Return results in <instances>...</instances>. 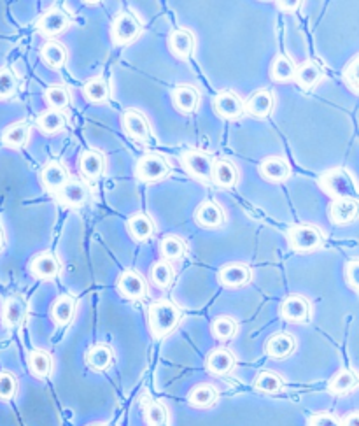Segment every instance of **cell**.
<instances>
[{
  "instance_id": "29",
  "label": "cell",
  "mask_w": 359,
  "mask_h": 426,
  "mask_svg": "<svg viewBox=\"0 0 359 426\" xmlns=\"http://www.w3.org/2000/svg\"><path fill=\"white\" fill-rule=\"evenodd\" d=\"M296 349V341L291 334H286V331H281V334L272 335L270 338L265 344V352H267L270 358L274 359H284L288 356H291Z\"/></svg>"
},
{
  "instance_id": "31",
  "label": "cell",
  "mask_w": 359,
  "mask_h": 426,
  "mask_svg": "<svg viewBox=\"0 0 359 426\" xmlns=\"http://www.w3.org/2000/svg\"><path fill=\"white\" fill-rule=\"evenodd\" d=\"M41 60L50 69H62L69 60V51L60 41L50 39L41 46Z\"/></svg>"
},
{
  "instance_id": "41",
  "label": "cell",
  "mask_w": 359,
  "mask_h": 426,
  "mask_svg": "<svg viewBox=\"0 0 359 426\" xmlns=\"http://www.w3.org/2000/svg\"><path fill=\"white\" fill-rule=\"evenodd\" d=\"M284 387V379L279 373L272 372V370H263L254 379V390L260 393L275 394Z\"/></svg>"
},
{
  "instance_id": "15",
  "label": "cell",
  "mask_w": 359,
  "mask_h": 426,
  "mask_svg": "<svg viewBox=\"0 0 359 426\" xmlns=\"http://www.w3.org/2000/svg\"><path fill=\"white\" fill-rule=\"evenodd\" d=\"M169 50L177 60H190L197 50V39L195 34L188 29H176L170 32L169 41Z\"/></svg>"
},
{
  "instance_id": "44",
  "label": "cell",
  "mask_w": 359,
  "mask_h": 426,
  "mask_svg": "<svg viewBox=\"0 0 359 426\" xmlns=\"http://www.w3.org/2000/svg\"><path fill=\"white\" fill-rule=\"evenodd\" d=\"M144 415L148 426H165L169 421V414H167L165 405L158 404L155 400H149L144 405Z\"/></svg>"
},
{
  "instance_id": "20",
  "label": "cell",
  "mask_w": 359,
  "mask_h": 426,
  "mask_svg": "<svg viewBox=\"0 0 359 426\" xmlns=\"http://www.w3.org/2000/svg\"><path fill=\"white\" fill-rule=\"evenodd\" d=\"M195 221L198 226L207 230L219 228V226L225 225L226 214L225 209L219 204H216L214 200H204L195 211Z\"/></svg>"
},
{
  "instance_id": "13",
  "label": "cell",
  "mask_w": 359,
  "mask_h": 426,
  "mask_svg": "<svg viewBox=\"0 0 359 426\" xmlns=\"http://www.w3.org/2000/svg\"><path fill=\"white\" fill-rule=\"evenodd\" d=\"M212 109L223 120H237L244 114V100L232 90H223L212 99Z\"/></svg>"
},
{
  "instance_id": "35",
  "label": "cell",
  "mask_w": 359,
  "mask_h": 426,
  "mask_svg": "<svg viewBox=\"0 0 359 426\" xmlns=\"http://www.w3.org/2000/svg\"><path fill=\"white\" fill-rule=\"evenodd\" d=\"M296 64L291 57L281 53L272 60L270 64V79L274 83H289L295 79Z\"/></svg>"
},
{
  "instance_id": "23",
  "label": "cell",
  "mask_w": 359,
  "mask_h": 426,
  "mask_svg": "<svg viewBox=\"0 0 359 426\" xmlns=\"http://www.w3.org/2000/svg\"><path fill=\"white\" fill-rule=\"evenodd\" d=\"M328 218L333 225H349L358 218V200H351V198L331 200L328 205Z\"/></svg>"
},
{
  "instance_id": "46",
  "label": "cell",
  "mask_w": 359,
  "mask_h": 426,
  "mask_svg": "<svg viewBox=\"0 0 359 426\" xmlns=\"http://www.w3.org/2000/svg\"><path fill=\"white\" fill-rule=\"evenodd\" d=\"M18 391V379L11 372H0V400L9 401Z\"/></svg>"
},
{
  "instance_id": "4",
  "label": "cell",
  "mask_w": 359,
  "mask_h": 426,
  "mask_svg": "<svg viewBox=\"0 0 359 426\" xmlns=\"http://www.w3.org/2000/svg\"><path fill=\"white\" fill-rule=\"evenodd\" d=\"M142 34V23L134 13L123 11L114 16L111 23V39L114 46H128Z\"/></svg>"
},
{
  "instance_id": "26",
  "label": "cell",
  "mask_w": 359,
  "mask_h": 426,
  "mask_svg": "<svg viewBox=\"0 0 359 426\" xmlns=\"http://www.w3.org/2000/svg\"><path fill=\"white\" fill-rule=\"evenodd\" d=\"M127 228L135 242H148L155 235L156 226L151 216L146 214V212H135L128 218Z\"/></svg>"
},
{
  "instance_id": "51",
  "label": "cell",
  "mask_w": 359,
  "mask_h": 426,
  "mask_svg": "<svg viewBox=\"0 0 359 426\" xmlns=\"http://www.w3.org/2000/svg\"><path fill=\"white\" fill-rule=\"evenodd\" d=\"M342 426H359V414L358 412H351V414L345 415V419L342 421Z\"/></svg>"
},
{
  "instance_id": "8",
  "label": "cell",
  "mask_w": 359,
  "mask_h": 426,
  "mask_svg": "<svg viewBox=\"0 0 359 426\" xmlns=\"http://www.w3.org/2000/svg\"><path fill=\"white\" fill-rule=\"evenodd\" d=\"M121 128H123L128 137L139 142H148L153 135L148 118L139 109L123 111V114H121Z\"/></svg>"
},
{
  "instance_id": "10",
  "label": "cell",
  "mask_w": 359,
  "mask_h": 426,
  "mask_svg": "<svg viewBox=\"0 0 359 426\" xmlns=\"http://www.w3.org/2000/svg\"><path fill=\"white\" fill-rule=\"evenodd\" d=\"M39 179L44 190L50 191V193H58L69 183V179H71V172L58 160H50L41 169Z\"/></svg>"
},
{
  "instance_id": "48",
  "label": "cell",
  "mask_w": 359,
  "mask_h": 426,
  "mask_svg": "<svg viewBox=\"0 0 359 426\" xmlns=\"http://www.w3.org/2000/svg\"><path fill=\"white\" fill-rule=\"evenodd\" d=\"M345 282L351 286L354 291L359 289V261L356 258L349 260L345 263Z\"/></svg>"
},
{
  "instance_id": "28",
  "label": "cell",
  "mask_w": 359,
  "mask_h": 426,
  "mask_svg": "<svg viewBox=\"0 0 359 426\" xmlns=\"http://www.w3.org/2000/svg\"><path fill=\"white\" fill-rule=\"evenodd\" d=\"M30 135H32V127L29 121H16L9 125L2 132V144L9 149H22L29 144Z\"/></svg>"
},
{
  "instance_id": "33",
  "label": "cell",
  "mask_w": 359,
  "mask_h": 426,
  "mask_svg": "<svg viewBox=\"0 0 359 426\" xmlns=\"http://www.w3.org/2000/svg\"><path fill=\"white\" fill-rule=\"evenodd\" d=\"M114 351L107 344H95L86 352V365L95 372H104L113 365Z\"/></svg>"
},
{
  "instance_id": "53",
  "label": "cell",
  "mask_w": 359,
  "mask_h": 426,
  "mask_svg": "<svg viewBox=\"0 0 359 426\" xmlns=\"http://www.w3.org/2000/svg\"><path fill=\"white\" fill-rule=\"evenodd\" d=\"M90 426H107V425H104V422H95V425H90Z\"/></svg>"
},
{
  "instance_id": "18",
  "label": "cell",
  "mask_w": 359,
  "mask_h": 426,
  "mask_svg": "<svg viewBox=\"0 0 359 426\" xmlns=\"http://www.w3.org/2000/svg\"><path fill=\"white\" fill-rule=\"evenodd\" d=\"M275 106V99L272 95L270 90L261 88L256 90L249 99L244 102V113L249 114L251 118H258V120H265L272 114Z\"/></svg>"
},
{
  "instance_id": "32",
  "label": "cell",
  "mask_w": 359,
  "mask_h": 426,
  "mask_svg": "<svg viewBox=\"0 0 359 426\" xmlns=\"http://www.w3.org/2000/svg\"><path fill=\"white\" fill-rule=\"evenodd\" d=\"M36 125L44 135H57L67 127V116L62 111L46 109L37 116Z\"/></svg>"
},
{
  "instance_id": "3",
  "label": "cell",
  "mask_w": 359,
  "mask_h": 426,
  "mask_svg": "<svg viewBox=\"0 0 359 426\" xmlns=\"http://www.w3.org/2000/svg\"><path fill=\"white\" fill-rule=\"evenodd\" d=\"M288 244L296 253H310L323 247L324 233L319 226L300 223L288 230Z\"/></svg>"
},
{
  "instance_id": "17",
  "label": "cell",
  "mask_w": 359,
  "mask_h": 426,
  "mask_svg": "<svg viewBox=\"0 0 359 426\" xmlns=\"http://www.w3.org/2000/svg\"><path fill=\"white\" fill-rule=\"evenodd\" d=\"M78 169L86 181H99L106 170V156L99 149H85L79 155Z\"/></svg>"
},
{
  "instance_id": "37",
  "label": "cell",
  "mask_w": 359,
  "mask_h": 426,
  "mask_svg": "<svg viewBox=\"0 0 359 426\" xmlns=\"http://www.w3.org/2000/svg\"><path fill=\"white\" fill-rule=\"evenodd\" d=\"M188 244L183 237L179 235H165L160 242V253H162V260L167 261H179L186 256Z\"/></svg>"
},
{
  "instance_id": "43",
  "label": "cell",
  "mask_w": 359,
  "mask_h": 426,
  "mask_svg": "<svg viewBox=\"0 0 359 426\" xmlns=\"http://www.w3.org/2000/svg\"><path fill=\"white\" fill-rule=\"evenodd\" d=\"M237 330H239V324H237V321L230 316L216 317L211 324L212 337H214L216 341H221V342H226L230 341V338L235 337Z\"/></svg>"
},
{
  "instance_id": "1",
  "label": "cell",
  "mask_w": 359,
  "mask_h": 426,
  "mask_svg": "<svg viewBox=\"0 0 359 426\" xmlns=\"http://www.w3.org/2000/svg\"><path fill=\"white\" fill-rule=\"evenodd\" d=\"M183 320V310L170 300H156L148 309L149 331L155 338H163L172 334Z\"/></svg>"
},
{
  "instance_id": "38",
  "label": "cell",
  "mask_w": 359,
  "mask_h": 426,
  "mask_svg": "<svg viewBox=\"0 0 359 426\" xmlns=\"http://www.w3.org/2000/svg\"><path fill=\"white\" fill-rule=\"evenodd\" d=\"M44 102L48 104V109L62 111L64 113L72 102L71 90L64 85H51L44 92Z\"/></svg>"
},
{
  "instance_id": "14",
  "label": "cell",
  "mask_w": 359,
  "mask_h": 426,
  "mask_svg": "<svg viewBox=\"0 0 359 426\" xmlns=\"http://www.w3.org/2000/svg\"><path fill=\"white\" fill-rule=\"evenodd\" d=\"M251 279H253L251 267H247L246 263H239V261L223 265L218 272V282L225 288H244L249 284Z\"/></svg>"
},
{
  "instance_id": "6",
  "label": "cell",
  "mask_w": 359,
  "mask_h": 426,
  "mask_svg": "<svg viewBox=\"0 0 359 426\" xmlns=\"http://www.w3.org/2000/svg\"><path fill=\"white\" fill-rule=\"evenodd\" d=\"M181 165L184 167L191 177L200 183H211L212 169H214V158L202 149H188L181 156Z\"/></svg>"
},
{
  "instance_id": "39",
  "label": "cell",
  "mask_w": 359,
  "mask_h": 426,
  "mask_svg": "<svg viewBox=\"0 0 359 426\" xmlns=\"http://www.w3.org/2000/svg\"><path fill=\"white\" fill-rule=\"evenodd\" d=\"M358 386V376L354 370L351 369H342L335 373L328 383V390L333 394H347L351 393L354 387Z\"/></svg>"
},
{
  "instance_id": "49",
  "label": "cell",
  "mask_w": 359,
  "mask_h": 426,
  "mask_svg": "<svg viewBox=\"0 0 359 426\" xmlns=\"http://www.w3.org/2000/svg\"><path fill=\"white\" fill-rule=\"evenodd\" d=\"M309 426H342V421L331 412H317L310 415Z\"/></svg>"
},
{
  "instance_id": "47",
  "label": "cell",
  "mask_w": 359,
  "mask_h": 426,
  "mask_svg": "<svg viewBox=\"0 0 359 426\" xmlns=\"http://www.w3.org/2000/svg\"><path fill=\"white\" fill-rule=\"evenodd\" d=\"M358 55L352 57V60L349 62L347 67L344 69V83L352 93L359 92V78H358Z\"/></svg>"
},
{
  "instance_id": "42",
  "label": "cell",
  "mask_w": 359,
  "mask_h": 426,
  "mask_svg": "<svg viewBox=\"0 0 359 426\" xmlns=\"http://www.w3.org/2000/svg\"><path fill=\"white\" fill-rule=\"evenodd\" d=\"M216 398H218V391H216V387L212 384H198L188 394L190 404L197 408L211 407L216 401Z\"/></svg>"
},
{
  "instance_id": "9",
  "label": "cell",
  "mask_w": 359,
  "mask_h": 426,
  "mask_svg": "<svg viewBox=\"0 0 359 426\" xmlns=\"http://www.w3.org/2000/svg\"><path fill=\"white\" fill-rule=\"evenodd\" d=\"M29 317V302L22 295H11L2 303L0 320L6 328H20Z\"/></svg>"
},
{
  "instance_id": "7",
  "label": "cell",
  "mask_w": 359,
  "mask_h": 426,
  "mask_svg": "<svg viewBox=\"0 0 359 426\" xmlns=\"http://www.w3.org/2000/svg\"><path fill=\"white\" fill-rule=\"evenodd\" d=\"M71 25H72V18L65 9L50 8L37 18L36 30L41 34V36L48 37V41H50L53 39V37L62 36L64 32H67V30L71 29Z\"/></svg>"
},
{
  "instance_id": "40",
  "label": "cell",
  "mask_w": 359,
  "mask_h": 426,
  "mask_svg": "<svg viewBox=\"0 0 359 426\" xmlns=\"http://www.w3.org/2000/svg\"><path fill=\"white\" fill-rule=\"evenodd\" d=\"M149 277L151 282L160 289L170 288V284L174 282V267L170 261L167 260H156L151 265V270H149Z\"/></svg>"
},
{
  "instance_id": "45",
  "label": "cell",
  "mask_w": 359,
  "mask_h": 426,
  "mask_svg": "<svg viewBox=\"0 0 359 426\" xmlns=\"http://www.w3.org/2000/svg\"><path fill=\"white\" fill-rule=\"evenodd\" d=\"M18 90V76L11 67L0 69V100L11 99Z\"/></svg>"
},
{
  "instance_id": "19",
  "label": "cell",
  "mask_w": 359,
  "mask_h": 426,
  "mask_svg": "<svg viewBox=\"0 0 359 426\" xmlns=\"http://www.w3.org/2000/svg\"><path fill=\"white\" fill-rule=\"evenodd\" d=\"M324 78V67L319 60H307L303 64L296 65L295 79L293 81L305 92L316 88Z\"/></svg>"
},
{
  "instance_id": "5",
  "label": "cell",
  "mask_w": 359,
  "mask_h": 426,
  "mask_svg": "<svg viewBox=\"0 0 359 426\" xmlns=\"http://www.w3.org/2000/svg\"><path fill=\"white\" fill-rule=\"evenodd\" d=\"M170 163L158 153H146L135 163V176L142 183H158L169 177Z\"/></svg>"
},
{
  "instance_id": "11",
  "label": "cell",
  "mask_w": 359,
  "mask_h": 426,
  "mask_svg": "<svg viewBox=\"0 0 359 426\" xmlns=\"http://www.w3.org/2000/svg\"><path fill=\"white\" fill-rule=\"evenodd\" d=\"M29 270L39 281H53L60 274L62 263L57 254L51 251H43L30 260Z\"/></svg>"
},
{
  "instance_id": "16",
  "label": "cell",
  "mask_w": 359,
  "mask_h": 426,
  "mask_svg": "<svg viewBox=\"0 0 359 426\" xmlns=\"http://www.w3.org/2000/svg\"><path fill=\"white\" fill-rule=\"evenodd\" d=\"M118 291L127 300H141L148 293V282L137 270H125L118 277Z\"/></svg>"
},
{
  "instance_id": "27",
  "label": "cell",
  "mask_w": 359,
  "mask_h": 426,
  "mask_svg": "<svg viewBox=\"0 0 359 426\" xmlns=\"http://www.w3.org/2000/svg\"><path fill=\"white\" fill-rule=\"evenodd\" d=\"M216 186L221 190H232L239 183V169L230 160H214V169H212V181Z\"/></svg>"
},
{
  "instance_id": "36",
  "label": "cell",
  "mask_w": 359,
  "mask_h": 426,
  "mask_svg": "<svg viewBox=\"0 0 359 426\" xmlns=\"http://www.w3.org/2000/svg\"><path fill=\"white\" fill-rule=\"evenodd\" d=\"M27 363H29V370L34 377L37 379H46L48 376L53 370V358L48 351L44 349H34V351L29 352V358H27Z\"/></svg>"
},
{
  "instance_id": "22",
  "label": "cell",
  "mask_w": 359,
  "mask_h": 426,
  "mask_svg": "<svg viewBox=\"0 0 359 426\" xmlns=\"http://www.w3.org/2000/svg\"><path fill=\"white\" fill-rule=\"evenodd\" d=\"M260 174L268 183H284L291 176V167L282 156H267L261 160Z\"/></svg>"
},
{
  "instance_id": "52",
  "label": "cell",
  "mask_w": 359,
  "mask_h": 426,
  "mask_svg": "<svg viewBox=\"0 0 359 426\" xmlns=\"http://www.w3.org/2000/svg\"><path fill=\"white\" fill-rule=\"evenodd\" d=\"M4 247V233H2V230H0V249Z\"/></svg>"
},
{
  "instance_id": "50",
  "label": "cell",
  "mask_w": 359,
  "mask_h": 426,
  "mask_svg": "<svg viewBox=\"0 0 359 426\" xmlns=\"http://www.w3.org/2000/svg\"><path fill=\"white\" fill-rule=\"evenodd\" d=\"M300 6H302L300 0H293V2H282V0H279V2H275V8L284 13H295Z\"/></svg>"
},
{
  "instance_id": "25",
  "label": "cell",
  "mask_w": 359,
  "mask_h": 426,
  "mask_svg": "<svg viewBox=\"0 0 359 426\" xmlns=\"http://www.w3.org/2000/svg\"><path fill=\"white\" fill-rule=\"evenodd\" d=\"M237 359L230 349L226 348H218L212 349L211 352L205 358V369L212 373V376H226L233 370Z\"/></svg>"
},
{
  "instance_id": "2",
  "label": "cell",
  "mask_w": 359,
  "mask_h": 426,
  "mask_svg": "<svg viewBox=\"0 0 359 426\" xmlns=\"http://www.w3.org/2000/svg\"><path fill=\"white\" fill-rule=\"evenodd\" d=\"M317 184L331 200H342V198L358 200V184H356L354 174L344 167H335L323 172L317 179Z\"/></svg>"
},
{
  "instance_id": "34",
  "label": "cell",
  "mask_w": 359,
  "mask_h": 426,
  "mask_svg": "<svg viewBox=\"0 0 359 426\" xmlns=\"http://www.w3.org/2000/svg\"><path fill=\"white\" fill-rule=\"evenodd\" d=\"M76 312V298L72 295H60L51 305V320L58 327H67Z\"/></svg>"
},
{
  "instance_id": "12",
  "label": "cell",
  "mask_w": 359,
  "mask_h": 426,
  "mask_svg": "<svg viewBox=\"0 0 359 426\" xmlns=\"http://www.w3.org/2000/svg\"><path fill=\"white\" fill-rule=\"evenodd\" d=\"M312 307H310L309 298L302 295H289L282 300L281 303V316L288 323L302 324L310 320Z\"/></svg>"
},
{
  "instance_id": "30",
  "label": "cell",
  "mask_w": 359,
  "mask_h": 426,
  "mask_svg": "<svg viewBox=\"0 0 359 426\" xmlns=\"http://www.w3.org/2000/svg\"><path fill=\"white\" fill-rule=\"evenodd\" d=\"M81 92L86 102L90 104H106L111 99V85L102 76H95V78L88 79L83 85Z\"/></svg>"
},
{
  "instance_id": "21",
  "label": "cell",
  "mask_w": 359,
  "mask_h": 426,
  "mask_svg": "<svg viewBox=\"0 0 359 426\" xmlns=\"http://www.w3.org/2000/svg\"><path fill=\"white\" fill-rule=\"evenodd\" d=\"M58 200L67 207H81L88 202L90 188L83 179H69V183L58 191Z\"/></svg>"
},
{
  "instance_id": "24",
  "label": "cell",
  "mask_w": 359,
  "mask_h": 426,
  "mask_svg": "<svg viewBox=\"0 0 359 426\" xmlns=\"http://www.w3.org/2000/svg\"><path fill=\"white\" fill-rule=\"evenodd\" d=\"M172 104L181 114H193L200 106V92L191 85H179L172 90Z\"/></svg>"
}]
</instances>
